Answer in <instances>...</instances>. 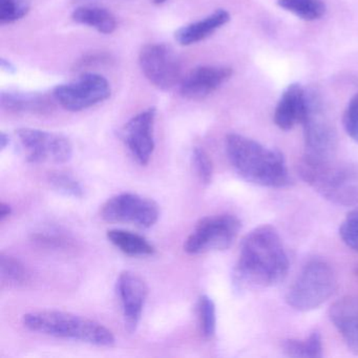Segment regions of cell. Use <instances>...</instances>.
<instances>
[{
    "mask_svg": "<svg viewBox=\"0 0 358 358\" xmlns=\"http://www.w3.org/2000/svg\"><path fill=\"white\" fill-rule=\"evenodd\" d=\"M241 230V221L228 213L203 217L184 243L188 255H202L231 247Z\"/></svg>",
    "mask_w": 358,
    "mask_h": 358,
    "instance_id": "8992f818",
    "label": "cell"
},
{
    "mask_svg": "<svg viewBox=\"0 0 358 358\" xmlns=\"http://www.w3.org/2000/svg\"><path fill=\"white\" fill-rule=\"evenodd\" d=\"M49 183L54 189L64 196L78 199L85 196V188L83 184L70 173H62V171L52 173L49 176Z\"/></svg>",
    "mask_w": 358,
    "mask_h": 358,
    "instance_id": "cb8c5ba5",
    "label": "cell"
},
{
    "mask_svg": "<svg viewBox=\"0 0 358 358\" xmlns=\"http://www.w3.org/2000/svg\"><path fill=\"white\" fill-rule=\"evenodd\" d=\"M76 1H79V0H74V3H76Z\"/></svg>",
    "mask_w": 358,
    "mask_h": 358,
    "instance_id": "e575fe53",
    "label": "cell"
},
{
    "mask_svg": "<svg viewBox=\"0 0 358 358\" xmlns=\"http://www.w3.org/2000/svg\"><path fill=\"white\" fill-rule=\"evenodd\" d=\"M166 0H154L155 5H162Z\"/></svg>",
    "mask_w": 358,
    "mask_h": 358,
    "instance_id": "d6a6232c",
    "label": "cell"
},
{
    "mask_svg": "<svg viewBox=\"0 0 358 358\" xmlns=\"http://www.w3.org/2000/svg\"><path fill=\"white\" fill-rule=\"evenodd\" d=\"M309 113V100L303 87L291 85L285 90L274 112V123L278 129L289 131L303 124Z\"/></svg>",
    "mask_w": 358,
    "mask_h": 358,
    "instance_id": "9a60e30c",
    "label": "cell"
},
{
    "mask_svg": "<svg viewBox=\"0 0 358 358\" xmlns=\"http://www.w3.org/2000/svg\"><path fill=\"white\" fill-rule=\"evenodd\" d=\"M228 160L245 181L262 187L289 185L288 169L282 152L238 134L226 137Z\"/></svg>",
    "mask_w": 358,
    "mask_h": 358,
    "instance_id": "7a4b0ae2",
    "label": "cell"
},
{
    "mask_svg": "<svg viewBox=\"0 0 358 358\" xmlns=\"http://www.w3.org/2000/svg\"><path fill=\"white\" fill-rule=\"evenodd\" d=\"M100 215L110 223L133 224L150 228L160 217V207L154 200L131 192H123L108 199L102 205Z\"/></svg>",
    "mask_w": 358,
    "mask_h": 358,
    "instance_id": "ba28073f",
    "label": "cell"
},
{
    "mask_svg": "<svg viewBox=\"0 0 358 358\" xmlns=\"http://www.w3.org/2000/svg\"><path fill=\"white\" fill-rule=\"evenodd\" d=\"M343 123L347 135L358 143V93L350 100L343 114Z\"/></svg>",
    "mask_w": 358,
    "mask_h": 358,
    "instance_id": "f1b7e54d",
    "label": "cell"
},
{
    "mask_svg": "<svg viewBox=\"0 0 358 358\" xmlns=\"http://www.w3.org/2000/svg\"><path fill=\"white\" fill-rule=\"evenodd\" d=\"M148 285L139 274L131 271L121 272L117 280V294L122 307L125 329L136 332L148 299Z\"/></svg>",
    "mask_w": 358,
    "mask_h": 358,
    "instance_id": "7c38bea8",
    "label": "cell"
},
{
    "mask_svg": "<svg viewBox=\"0 0 358 358\" xmlns=\"http://www.w3.org/2000/svg\"><path fill=\"white\" fill-rule=\"evenodd\" d=\"M106 236L115 247L129 257H146L154 255L156 251L155 247L144 236L135 232L112 229L108 230Z\"/></svg>",
    "mask_w": 358,
    "mask_h": 358,
    "instance_id": "ac0fdd59",
    "label": "cell"
},
{
    "mask_svg": "<svg viewBox=\"0 0 358 358\" xmlns=\"http://www.w3.org/2000/svg\"><path fill=\"white\" fill-rule=\"evenodd\" d=\"M139 64L146 79L158 89L169 91L181 83V62L167 45H145L140 52Z\"/></svg>",
    "mask_w": 358,
    "mask_h": 358,
    "instance_id": "30bf717a",
    "label": "cell"
},
{
    "mask_svg": "<svg viewBox=\"0 0 358 358\" xmlns=\"http://www.w3.org/2000/svg\"><path fill=\"white\" fill-rule=\"evenodd\" d=\"M355 275L358 276V266H357V267H356V269H355Z\"/></svg>",
    "mask_w": 358,
    "mask_h": 358,
    "instance_id": "836d02e7",
    "label": "cell"
},
{
    "mask_svg": "<svg viewBox=\"0 0 358 358\" xmlns=\"http://www.w3.org/2000/svg\"><path fill=\"white\" fill-rule=\"evenodd\" d=\"M56 101L69 112H80L97 106L110 97V83L99 74L85 73L68 85L54 90Z\"/></svg>",
    "mask_w": 358,
    "mask_h": 358,
    "instance_id": "9c48e42d",
    "label": "cell"
},
{
    "mask_svg": "<svg viewBox=\"0 0 358 358\" xmlns=\"http://www.w3.org/2000/svg\"><path fill=\"white\" fill-rule=\"evenodd\" d=\"M16 137L29 163L64 164L72 159L73 144L66 136L24 127L16 131Z\"/></svg>",
    "mask_w": 358,
    "mask_h": 358,
    "instance_id": "52a82bcc",
    "label": "cell"
},
{
    "mask_svg": "<svg viewBox=\"0 0 358 358\" xmlns=\"http://www.w3.org/2000/svg\"><path fill=\"white\" fill-rule=\"evenodd\" d=\"M1 68L7 71L8 73L15 72V68L12 66V64H10L9 62H6L5 59L1 60Z\"/></svg>",
    "mask_w": 358,
    "mask_h": 358,
    "instance_id": "1f68e13d",
    "label": "cell"
},
{
    "mask_svg": "<svg viewBox=\"0 0 358 358\" xmlns=\"http://www.w3.org/2000/svg\"><path fill=\"white\" fill-rule=\"evenodd\" d=\"M339 236L349 248L358 252V210L348 213L339 227Z\"/></svg>",
    "mask_w": 358,
    "mask_h": 358,
    "instance_id": "83f0119b",
    "label": "cell"
},
{
    "mask_svg": "<svg viewBox=\"0 0 358 358\" xmlns=\"http://www.w3.org/2000/svg\"><path fill=\"white\" fill-rule=\"evenodd\" d=\"M334 270L322 259L310 261L301 270L286 294V301L296 311L317 309L336 290Z\"/></svg>",
    "mask_w": 358,
    "mask_h": 358,
    "instance_id": "5b68a950",
    "label": "cell"
},
{
    "mask_svg": "<svg viewBox=\"0 0 358 358\" xmlns=\"http://www.w3.org/2000/svg\"><path fill=\"white\" fill-rule=\"evenodd\" d=\"M192 164L203 184H210L213 177V164L209 155L203 148H194L192 155Z\"/></svg>",
    "mask_w": 358,
    "mask_h": 358,
    "instance_id": "4316f807",
    "label": "cell"
},
{
    "mask_svg": "<svg viewBox=\"0 0 358 358\" xmlns=\"http://www.w3.org/2000/svg\"><path fill=\"white\" fill-rule=\"evenodd\" d=\"M1 106L11 112H43L47 110L45 100L34 96L20 93H8L1 95Z\"/></svg>",
    "mask_w": 358,
    "mask_h": 358,
    "instance_id": "603a6c76",
    "label": "cell"
},
{
    "mask_svg": "<svg viewBox=\"0 0 358 358\" xmlns=\"http://www.w3.org/2000/svg\"><path fill=\"white\" fill-rule=\"evenodd\" d=\"M72 20L77 24L95 29L102 34H112L117 28L115 16L108 10L98 7H80L72 14Z\"/></svg>",
    "mask_w": 358,
    "mask_h": 358,
    "instance_id": "d6986e66",
    "label": "cell"
},
{
    "mask_svg": "<svg viewBox=\"0 0 358 358\" xmlns=\"http://www.w3.org/2000/svg\"><path fill=\"white\" fill-rule=\"evenodd\" d=\"M289 259L275 228L262 225L249 232L232 272L236 290H257L276 286L286 278Z\"/></svg>",
    "mask_w": 358,
    "mask_h": 358,
    "instance_id": "6da1fadb",
    "label": "cell"
},
{
    "mask_svg": "<svg viewBox=\"0 0 358 358\" xmlns=\"http://www.w3.org/2000/svg\"><path fill=\"white\" fill-rule=\"evenodd\" d=\"M329 317L352 353L358 355V297L345 296L331 306Z\"/></svg>",
    "mask_w": 358,
    "mask_h": 358,
    "instance_id": "2e32d148",
    "label": "cell"
},
{
    "mask_svg": "<svg viewBox=\"0 0 358 358\" xmlns=\"http://www.w3.org/2000/svg\"><path fill=\"white\" fill-rule=\"evenodd\" d=\"M29 11V0H0V24H14L27 16Z\"/></svg>",
    "mask_w": 358,
    "mask_h": 358,
    "instance_id": "484cf974",
    "label": "cell"
},
{
    "mask_svg": "<svg viewBox=\"0 0 358 358\" xmlns=\"http://www.w3.org/2000/svg\"><path fill=\"white\" fill-rule=\"evenodd\" d=\"M303 125L305 131V156L313 159L334 158L336 150L334 131L318 108L310 102L309 113Z\"/></svg>",
    "mask_w": 358,
    "mask_h": 358,
    "instance_id": "4fadbf2b",
    "label": "cell"
},
{
    "mask_svg": "<svg viewBox=\"0 0 358 358\" xmlns=\"http://www.w3.org/2000/svg\"><path fill=\"white\" fill-rule=\"evenodd\" d=\"M12 215L11 205L3 202L0 204V221L3 222Z\"/></svg>",
    "mask_w": 358,
    "mask_h": 358,
    "instance_id": "f546056e",
    "label": "cell"
},
{
    "mask_svg": "<svg viewBox=\"0 0 358 358\" xmlns=\"http://www.w3.org/2000/svg\"><path fill=\"white\" fill-rule=\"evenodd\" d=\"M156 108H152L136 115L125 124L123 141L140 165H146L155 150V121Z\"/></svg>",
    "mask_w": 358,
    "mask_h": 358,
    "instance_id": "8fae6325",
    "label": "cell"
},
{
    "mask_svg": "<svg viewBox=\"0 0 358 358\" xmlns=\"http://www.w3.org/2000/svg\"><path fill=\"white\" fill-rule=\"evenodd\" d=\"M299 173L310 187L338 206L358 204V167L334 158L313 159L303 156Z\"/></svg>",
    "mask_w": 358,
    "mask_h": 358,
    "instance_id": "3957f363",
    "label": "cell"
},
{
    "mask_svg": "<svg viewBox=\"0 0 358 358\" xmlns=\"http://www.w3.org/2000/svg\"><path fill=\"white\" fill-rule=\"evenodd\" d=\"M9 135H7V134L3 131V133L0 134V148H1V150H5L7 146L9 145Z\"/></svg>",
    "mask_w": 358,
    "mask_h": 358,
    "instance_id": "4dcf8cb0",
    "label": "cell"
},
{
    "mask_svg": "<svg viewBox=\"0 0 358 358\" xmlns=\"http://www.w3.org/2000/svg\"><path fill=\"white\" fill-rule=\"evenodd\" d=\"M278 5L303 20H320L326 13L322 0H278Z\"/></svg>",
    "mask_w": 358,
    "mask_h": 358,
    "instance_id": "7402d4cb",
    "label": "cell"
},
{
    "mask_svg": "<svg viewBox=\"0 0 358 358\" xmlns=\"http://www.w3.org/2000/svg\"><path fill=\"white\" fill-rule=\"evenodd\" d=\"M24 328L56 338L81 341L98 347H112L115 336L110 329L85 316L57 310L30 312L22 316Z\"/></svg>",
    "mask_w": 358,
    "mask_h": 358,
    "instance_id": "277c9868",
    "label": "cell"
},
{
    "mask_svg": "<svg viewBox=\"0 0 358 358\" xmlns=\"http://www.w3.org/2000/svg\"><path fill=\"white\" fill-rule=\"evenodd\" d=\"M229 20L230 14L227 11L223 9L217 10L204 20L192 22L178 30L175 35L176 41L184 47L200 43L225 26Z\"/></svg>",
    "mask_w": 358,
    "mask_h": 358,
    "instance_id": "e0dca14e",
    "label": "cell"
},
{
    "mask_svg": "<svg viewBox=\"0 0 358 358\" xmlns=\"http://www.w3.org/2000/svg\"><path fill=\"white\" fill-rule=\"evenodd\" d=\"M282 352L289 357L320 358L322 357V336L314 331L308 338L287 339L282 343Z\"/></svg>",
    "mask_w": 358,
    "mask_h": 358,
    "instance_id": "ffe728a7",
    "label": "cell"
},
{
    "mask_svg": "<svg viewBox=\"0 0 358 358\" xmlns=\"http://www.w3.org/2000/svg\"><path fill=\"white\" fill-rule=\"evenodd\" d=\"M201 331L205 338H211L217 329V311L213 299L208 295H201L198 303Z\"/></svg>",
    "mask_w": 358,
    "mask_h": 358,
    "instance_id": "d4e9b609",
    "label": "cell"
},
{
    "mask_svg": "<svg viewBox=\"0 0 358 358\" xmlns=\"http://www.w3.org/2000/svg\"><path fill=\"white\" fill-rule=\"evenodd\" d=\"M232 76L227 66H199L190 71L180 83V93L188 100H203L219 90Z\"/></svg>",
    "mask_w": 358,
    "mask_h": 358,
    "instance_id": "5bb4252c",
    "label": "cell"
},
{
    "mask_svg": "<svg viewBox=\"0 0 358 358\" xmlns=\"http://www.w3.org/2000/svg\"><path fill=\"white\" fill-rule=\"evenodd\" d=\"M0 269L1 280L9 287H22L30 280L26 266L12 255L1 253Z\"/></svg>",
    "mask_w": 358,
    "mask_h": 358,
    "instance_id": "44dd1931",
    "label": "cell"
}]
</instances>
